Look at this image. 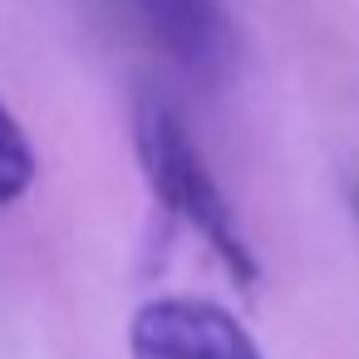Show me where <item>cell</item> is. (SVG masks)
Segmentation results:
<instances>
[{
  "instance_id": "6da1fadb",
  "label": "cell",
  "mask_w": 359,
  "mask_h": 359,
  "mask_svg": "<svg viewBox=\"0 0 359 359\" xmlns=\"http://www.w3.org/2000/svg\"><path fill=\"white\" fill-rule=\"evenodd\" d=\"M133 138H138L143 177H148V187L158 192V202H163L182 226H192L241 285H256L261 271H256L251 241L241 236L236 212H231L226 192L217 187V177H212V168H207L197 138H192L187 123L177 118V109H168L163 99H143V104H138V118H133Z\"/></svg>"
},
{
  "instance_id": "7a4b0ae2",
  "label": "cell",
  "mask_w": 359,
  "mask_h": 359,
  "mask_svg": "<svg viewBox=\"0 0 359 359\" xmlns=\"http://www.w3.org/2000/svg\"><path fill=\"white\" fill-rule=\"evenodd\" d=\"M133 359H261L256 339L212 300L163 295L148 300L128 325Z\"/></svg>"
},
{
  "instance_id": "3957f363",
  "label": "cell",
  "mask_w": 359,
  "mask_h": 359,
  "mask_svg": "<svg viewBox=\"0 0 359 359\" xmlns=\"http://www.w3.org/2000/svg\"><path fill=\"white\" fill-rule=\"evenodd\" d=\"M133 20L158 50L197 79H222L231 65V30L217 0H128Z\"/></svg>"
},
{
  "instance_id": "277c9868",
  "label": "cell",
  "mask_w": 359,
  "mask_h": 359,
  "mask_svg": "<svg viewBox=\"0 0 359 359\" xmlns=\"http://www.w3.org/2000/svg\"><path fill=\"white\" fill-rule=\"evenodd\" d=\"M30 182H35V153H30L15 114L0 104V207L20 202L30 192Z\"/></svg>"
}]
</instances>
